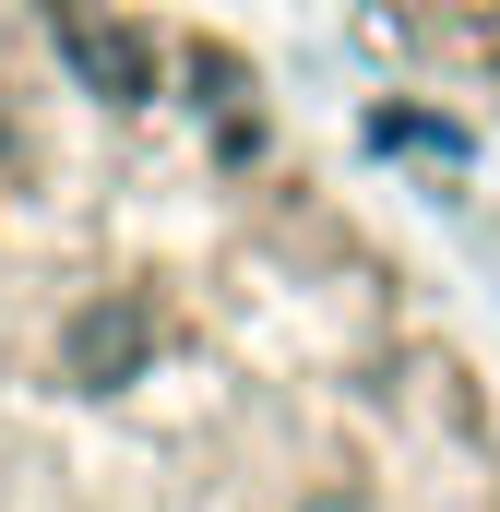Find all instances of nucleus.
<instances>
[{
    "label": "nucleus",
    "mask_w": 500,
    "mask_h": 512,
    "mask_svg": "<svg viewBox=\"0 0 500 512\" xmlns=\"http://www.w3.org/2000/svg\"><path fill=\"white\" fill-rule=\"evenodd\" d=\"M0 512H500L441 322L310 215L0 274Z\"/></svg>",
    "instance_id": "f257e3e1"
},
{
    "label": "nucleus",
    "mask_w": 500,
    "mask_h": 512,
    "mask_svg": "<svg viewBox=\"0 0 500 512\" xmlns=\"http://www.w3.org/2000/svg\"><path fill=\"white\" fill-rule=\"evenodd\" d=\"M60 48H72V72H84L96 96H143V84H155V48H143L131 24H108V12H60Z\"/></svg>",
    "instance_id": "f03ea898"
}]
</instances>
